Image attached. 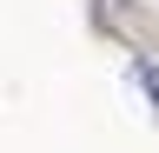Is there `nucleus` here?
<instances>
[{
  "label": "nucleus",
  "mask_w": 159,
  "mask_h": 153,
  "mask_svg": "<svg viewBox=\"0 0 159 153\" xmlns=\"http://www.w3.org/2000/svg\"><path fill=\"white\" fill-rule=\"evenodd\" d=\"M133 73H139V87H146V93H152V107H159V67H152V60H139Z\"/></svg>",
  "instance_id": "1"
}]
</instances>
